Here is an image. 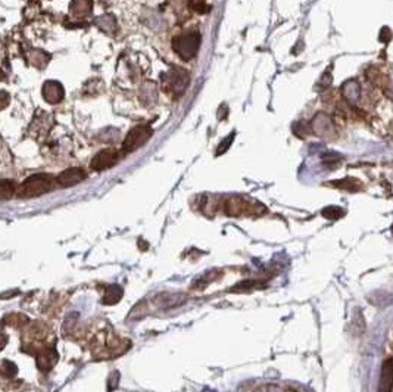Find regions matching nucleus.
Masks as SVG:
<instances>
[{"label": "nucleus", "instance_id": "9", "mask_svg": "<svg viewBox=\"0 0 393 392\" xmlns=\"http://www.w3.org/2000/svg\"><path fill=\"white\" fill-rule=\"evenodd\" d=\"M312 127H314V131L318 136H323V137L324 136H330L333 133V129H334L331 120L324 114H318L312 120Z\"/></svg>", "mask_w": 393, "mask_h": 392}, {"label": "nucleus", "instance_id": "14", "mask_svg": "<svg viewBox=\"0 0 393 392\" xmlns=\"http://www.w3.org/2000/svg\"><path fill=\"white\" fill-rule=\"evenodd\" d=\"M56 361V352L55 351H49L45 349L43 352H40L37 356V364L41 370H49V367H52Z\"/></svg>", "mask_w": 393, "mask_h": 392}, {"label": "nucleus", "instance_id": "25", "mask_svg": "<svg viewBox=\"0 0 393 392\" xmlns=\"http://www.w3.org/2000/svg\"><path fill=\"white\" fill-rule=\"evenodd\" d=\"M203 392H215V391H211V389H205Z\"/></svg>", "mask_w": 393, "mask_h": 392}, {"label": "nucleus", "instance_id": "20", "mask_svg": "<svg viewBox=\"0 0 393 392\" xmlns=\"http://www.w3.org/2000/svg\"><path fill=\"white\" fill-rule=\"evenodd\" d=\"M234 136H236V133H231L229 137H226V139H224V142H221V143H220V146H218V149H216V155H218V156H220V155H223V153H226V152L229 150V147L231 146V143H233Z\"/></svg>", "mask_w": 393, "mask_h": 392}, {"label": "nucleus", "instance_id": "3", "mask_svg": "<svg viewBox=\"0 0 393 392\" xmlns=\"http://www.w3.org/2000/svg\"><path fill=\"white\" fill-rule=\"evenodd\" d=\"M189 86V74L184 68H172L162 75V87L172 96H180Z\"/></svg>", "mask_w": 393, "mask_h": 392}, {"label": "nucleus", "instance_id": "23", "mask_svg": "<svg viewBox=\"0 0 393 392\" xmlns=\"http://www.w3.org/2000/svg\"><path fill=\"white\" fill-rule=\"evenodd\" d=\"M258 392H281V389L277 388V386H274V385H268V386H265L264 389H261V391H258Z\"/></svg>", "mask_w": 393, "mask_h": 392}, {"label": "nucleus", "instance_id": "2", "mask_svg": "<svg viewBox=\"0 0 393 392\" xmlns=\"http://www.w3.org/2000/svg\"><path fill=\"white\" fill-rule=\"evenodd\" d=\"M200 34L197 31L193 33H184L174 37L172 40V48L174 52L180 56L181 59L184 61H190L193 59L199 52V46H200Z\"/></svg>", "mask_w": 393, "mask_h": 392}, {"label": "nucleus", "instance_id": "13", "mask_svg": "<svg viewBox=\"0 0 393 392\" xmlns=\"http://www.w3.org/2000/svg\"><path fill=\"white\" fill-rule=\"evenodd\" d=\"M122 288L119 285H111L106 288V292H105V296H103V304L106 305H114L116 302H119V299L122 298Z\"/></svg>", "mask_w": 393, "mask_h": 392}, {"label": "nucleus", "instance_id": "8", "mask_svg": "<svg viewBox=\"0 0 393 392\" xmlns=\"http://www.w3.org/2000/svg\"><path fill=\"white\" fill-rule=\"evenodd\" d=\"M393 389V359L386 360L381 367L378 392H392Z\"/></svg>", "mask_w": 393, "mask_h": 392}, {"label": "nucleus", "instance_id": "22", "mask_svg": "<svg viewBox=\"0 0 393 392\" xmlns=\"http://www.w3.org/2000/svg\"><path fill=\"white\" fill-rule=\"evenodd\" d=\"M378 38H380V42H383V43H389V42H390V38H392V31H390L387 27H383V28H381V31H380Z\"/></svg>", "mask_w": 393, "mask_h": 392}, {"label": "nucleus", "instance_id": "16", "mask_svg": "<svg viewBox=\"0 0 393 392\" xmlns=\"http://www.w3.org/2000/svg\"><path fill=\"white\" fill-rule=\"evenodd\" d=\"M15 192H18V189L15 187V183L12 180L3 179L0 181V195L3 201L11 199L12 196L15 195Z\"/></svg>", "mask_w": 393, "mask_h": 392}, {"label": "nucleus", "instance_id": "21", "mask_svg": "<svg viewBox=\"0 0 393 392\" xmlns=\"http://www.w3.org/2000/svg\"><path fill=\"white\" fill-rule=\"evenodd\" d=\"M333 82V77H331V72H330V68H328L327 71L323 74V77H321V80H320V86H321V89H326L328 87L330 84Z\"/></svg>", "mask_w": 393, "mask_h": 392}, {"label": "nucleus", "instance_id": "24", "mask_svg": "<svg viewBox=\"0 0 393 392\" xmlns=\"http://www.w3.org/2000/svg\"><path fill=\"white\" fill-rule=\"evenodd\" d=\"M2 96H3L2 106H3V108H6V105H8V93H6V92H2Z\"/></svg>", "mask_w": 393, "mask_h": 392}, {"label": "nucleus", "instance_id": "11", "mask_svg": "<svg viewBox=\"0 0 393 392\" xmlns=\"http://www.w3.org/2000/svg\"><path fill=\"white\" fill-rule=\"evenodd\" d=\"M69 9L75 17H87L93 9V0H72Z\"/></svg>", "mask_w": 393, "mask_h": 392}, {"label": "nucleus", "instance_id": "12", "mask_svg": "<svg viewBox=\"0 0 393 392\" xmlns=\"http://www.w3.org/2000/svg\"><path fill=\"white\" fill-rule=\"evenodd\" d=\"M342 93H343V98L349 102V103H357V100L360 98V93H361V87L358 83L355 82V80H349V82H346L342 86Z\"/></svg>", "mask_w": 393, "mask_h": 392}, {"label": "nucleus", "instance_id": "15", "mask_svg": "<svg viewBox=\"0 0 393 392\" xmlns=\"http://www.w3.org/2000/svg\"><path fill=\"white\" fill-rule=\"evenodd\" d=\"M162 308H174L186 302V298L183 295H165V298H158Z\"/></svg>", "mask_w": 393, "mask_h": 392}, {"label": "nucleus", "instance_id": "1", "mask_svg": "<svg viewBox=\"0 0 393 392\" xmlns=\"http://www.w3.org/2000/svg\"><path fill=\"white\" fill-rule=\"evenodd\" d=\"M55 186V180L50 174H34L30 176L18 187L17 195L19 198H37L50 192Z\"/></svg>", "mask_w": 393, "mask_h": 392}, {"label": "nucleus", "instance_id": "18", "mask_svg": "<svg viewBox=\"0 0 393 392\" xmlns=\"http://www.w3.org/2000/svg\"><path fill=\"white\" fill-rule=\"evenodd\" d=\"M321 214L328 220H339L344 215V210H342L340 207H326Z\"/></svg>", "mask_w": 393, "mask_h": 392}, {"label": "nucleus", "instance_id": "4", "mask_svg": "<svg viewBox=\"0 0 393 392\" xmlns=\"http://www.w3.org/2000/svg\"><path fill=\"white\" fill-rule=\"evenodd\" d=\"M152 129L149 126H136L134 129H131L122 143V150L125 153H131L134 150H137L140 146H143L152 136Z\"/></svg>", "mask_w": 393, "mask_h": 392}, {"label": "nucleus", "instance_id": "19", "mask_svg": "<svg viewBox=\"0 0 393 392\" xmlns=\"http://www.w3.org/2000/svg\"><path fill=\"white\" fill-rule=\"evenodd\" d=\"M17 372H18V369L15 363L8 361V360H5V361L2 363V375L3 376H6V377H12V376L17 375Z\"/></svg>", "mask_w": 393, "mask_h": 392}, {"label": "nucleus", "instance_id": "7", "mask_svg": "<svg viewBox=\"0 0 393 392\" xmlns=\"http://www.w3.org/2000/svg\"><path fill=\"white\" fill-rule=\"evenodd\" d=\"M41 93H43V99L50 105L59 103L65 96L64 86L59 82H55V80H49V82L45 83L43 89H41Z\"/></svg>", "mask_w": 393, "mask_h": 392}, {"label": "nucleus", "instance_id": "17", "mask_svg": "<svg viewBox=\"0 0 393 392\" xmlns=\"http://www.w3.org/2000/svg\"><path fill=\"white\" fill-rule=\"evenodd\" d=\"M331 186H336L339 189H346V190H357L358 186H360V181L355 179H343V180H337V181H333Z\"/></svg>", "mask_w": 393, "mask_h": 392}, {"label": "nucleus", "instance_id": "10", "mask_svg": "<svg viewBox=\"0 0 393 392\" xmlns=\"http://www.w3.org/2000/svg\"><path fill=\"white\" fill-rule=\"evenodd\" d=\"M250 211H253V210L250 208L247 201L242 198H231L226 205V213L229 215H240V214H247Z\"/></svg>", "mask_w": 393, "mask_h": 392}, {"label": "nucleus", "instance_id": "5", "mask_svg": "<svg viewBox=\"0 0 393 392\" xmlns=\"http://www.w3.org/2000/svg\"><path fill=\"white\" fill-rule=\"evenodd\" d=\"M119 152L115 149H103L98 152L93 160H92V168L95 171H103V170H109L112 168L115 164L119 161Z\"/></svg>", "mask_w": 393, "mask_h": 392}, {"label": "nucleus", "instance_id": "6", "mask_svg": "<svg viewBox=\"0 0 393 392\" xmlns=\"http://www.w3.org/2000/svg\"><path fill=\"white\" fill-rule=\"evenodd\" d=\"M84 179H85V171L82 168H78V167H72V168H68L65 171H62L56 177V183L61 187H72V186L81 183Z\"/></svg>", "mask_w": 393, "mask_h": 392}, {"label": "nucleus", "instance_id": "26", "mask_svg": "<svg viewBox=\"0 0 393 392\" xmlns=\"http://www.w3.org/2000/svg\"><path fill=\"white\" fill-rule=\"evenodd\" d=\"M392 231H393V226H392Z\"/></svg>", "mask_w": 393, "mask_h": 392}]
</instances>
